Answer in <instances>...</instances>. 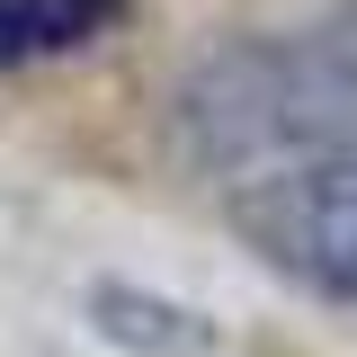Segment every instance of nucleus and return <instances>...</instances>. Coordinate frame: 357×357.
<instances>
[{"label": "nucleus", "instance_id": "obj_1", "mask_svg": "<svg viewBox=\"0 0 357 357\" xmlns=\"http://www.w3.org/2000/svg\"><path fill=\"white\" fill-rule=\"evenodd\" d=\"M178 134L223 178L268 170L286 152L357 143V45L268 36V45L206 54L178 89Z\"/></svg>", "mask_w": 357, "mask_h": 357}, {"label": "nucleus", "instance_id": "obj_2", "mask_svg": "<svg viewBox=\"0 0 357 357\" xmlns=\"http://www.w3.org/2000/svg\"><path fill=\"white\" fill-rule=\"evenodd\" d=\"M232 232L321 304H357V143L286 152L232 178Z\"/></svg>", "mask_w": 357, "mask_h": 357}, {"label": "nucleus", "instance_id": "obj_3", "mask_svg": "<svg viewBox=\"0 0 357 357\" xmlns=\"http://www.w3.org/2000/svg\"><path fill=\"white\" fill-rule=\"evenodd\" d=\"M89 331L107 349H134V357H215L223 349V321L197 304H178L161 286H134V277H98L89 286Z\"/></svg>", "mask_w": 357, "mask_h": 357}, {"label": "nucleus", "instance_id": "obj_4", "mask_svg": "<svg viewBox=\"0 0 357 357\" xmlns=\"http://www.w3.org/2000/svg\"><path fill=\"white\" fill-rule=\"evenodd\" d=\"M126 18V0H0V72H27L45 54L107 36Z\"/></svg>", "mask_w": 357, "mask_h": 357}]
</instances>
